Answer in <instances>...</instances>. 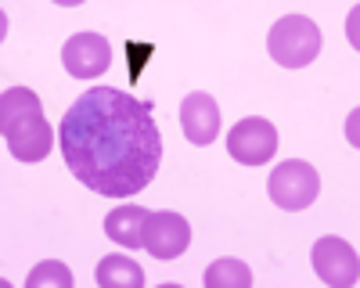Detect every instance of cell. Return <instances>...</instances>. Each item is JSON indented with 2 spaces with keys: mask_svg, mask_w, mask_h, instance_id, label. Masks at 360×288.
Here are the masks:
<instances>
[{
  "mask_svg": "<svg viewBox=\"0 0 360 288\" xmlns=\"http://www.w3.org/2000/svg\"><path fill=\"white\" fill-rule=\"evenodd\" d=\"M58 140L69 173L105 198L144 191L162 162L152 101H137L119 86H86L69 105Z\"/></svg>",
  "mask_w": 360,
  "mask_h": 288,
  "instance_id": "obj_1",
  "label": "cell"
},
{
  "mask_svg": "<svg viewBox=\"0 0 360 288\" xmlns=\"http://www.w3.org/2000/svg\"><path fill=\"white\" fill-rule=\"evenodd\" d=\"M0 133L18 162H44L54 148V130L44 119L40 98L29 86H8L0 98Z\"/></svg>",
  "mask_w": 360,
  "mask_h": 288,
  "instance_id": "obj_2",
  "label": "cell"
},
{
  "mask_svg": "<svg viewBox=\"0 0 360 288\" xmlns=\"http://www.w3.org/2000/svg\"><path fill=\"white\" fill-rule=\"evenodd\" d=\"M266 54L281 69H307L321 54V29L307 15H285L266 33Z\"/></svg>",
  "mask_w": 360,
  "mask_h": 288,
  "instance_id": "obj_3",
  "label": "cell"
},
{
  "mask_svg": "<svg viewBox=\"0 0 360 288\" xmlns=\"http://www.w3.org/2000/svg\"><path fill=\"white\" fill-rule=\"evenodd\" d=\"M270 198L274 206L285 209V213H299V209H310L317 195H321V177L310 162H299V159H288L281 162L274 173H270Z\"/></svg>",
  "mask_w": 360,
  "mask_h": 288,
  "instance_id": "obj_4",
  "label": "cell"
},
{
  "mask_svg": "<svg viewBox=\"0 0 360 288\" xmlns=\"http://www.w3.org/2000/svg\"><path fill=\"white\" fill-rule=\"evenodd\" d=\"M310 259H314V274L332 288H353L360 281V256L342 238H317Z\"/></svg>",
  "mask_w": 360,
  "mask_h": 288,
  "instance_id": "obj_5",
  "label": "cell"
},
{
  "mask_svg": "<svg viewBox=\"0 0 360 288\" xmlns=\"http://www.w3.org/2000/svg\"><path fill=\"white\" fill-rule=\"evenodd\" d=\"M227 152H231L234 162H242V166H263L266 159H274V152H278V130H274V123L259 119V115L242 119L227 133Z\"/></svg>",
  "mask_w": 360,
  "mask_h": 288,
  "instance_id": "obj_6",
  "label": "cell"
},
{
  "mask_svg": "<svg viewBox=\"0 0 360 288\" xmlns=\"http://www.w3.org/2000/svg\"><path fill=\"white\" fill-rule=\"evenodd\" d=\"M62 65L76 79H98L112 65V44L101 33H76L62 47Z\"/></svg>",
  "mask_w": 360,
  "mask_h": 288,
  "instance_id": "obj_7",
  "label": "cell"
},
{
  "mask_svg": "<svg viewBox=\"0 0 360 288\" xmlns=\"http://www.w3.org/2000/svg\"><path fill=\"white\" fill-rule=\"evenodd\" d=\"M191 245V223L180 213H152L144 223V249L152 252V259H176L184 256Z\"/></svg>",
  "mask_w": 360,
  "mask_h": 288,
  "instance_id": "obj_8",
  "label": "cell"
},
{
  "mask_svg": "<svg viewBox=\"0 0 360 288\" xmlns=\"http://www.w3.org/2000/svg\"><path fill=\"white\" fill-rule=\"evenodd\" d=\"M180 126L195 148H209L220 137V105L205 91H195L180 101Z\"/></svg>",
  "mask_w": 360,
  "mask_h": 288,
  "instance_id": "obj_9",
  "label": "cell"
},
{
  "mask_svg": "<svg viewBox=\"0 0 360 288\" xmlns=\"http://www.w3.org/2000/svg\"><path fill=\"white\" fill-rule=\"evenodd\" d=\"M148 209L141 206H115L108 216H105V235L123 245V249H144V223H148Z\"/></svg>",
  "mask_w": 360,
  "mask_h": 288,
  "instance_id": "obj_10",
  "label": "cell"
},
{
  "mask_svg": "<svg viewBox=\"0 0 360 288\" xmlns=\"http://www.w3.org/2000/svg\"><path fill=\"white\" fill-rule=\"evenodd\" d=\"M98 284L101 288H141L144 284V270L137 267V259L105 256L98 263Z\"/></svg>",
  "mask_w": 360,
  "mask_h": 288,
  "instance_id": "obj_11",
  "label": "cell"
},
{
  "mask_svg": "<svg viewBox=\"0 0 360 288\" xmlns=\"http://www.w3.org/2000/svg\"><path fill=\"white\" fill-rule=\"evenodd\" d=\"M249 284H252V270L234 256L217 259V263L205 270V288H249Z\"/></svg>",
  "mask_w": 360,
  "mask_h": 288,
  "instance_id": "obj_12",
  "label": "cell"
},
{
  "mask_svg": "<svg viewBox=\"0 0 360 288\" xmlns=\"http://www.w3.org/2000/svg\"><path fill=\"white\" fill-rule=\"evenodd\" d=\"M25 288H72V270L58 259H44L37 270H29Z\"/></svg>",
  "mask_w": 360,
  "mask_h": 288,
  "instance_id": "obj_13",
  "label": "cell"
},
{
  "mask_svg": "<svg viewBox=\"0 0 360 288\" xmlns=\"http://www.w3.org/2000/svg\"><path fill=\"white\" fill-rule=\"evenodd\" d=\"M127 54H130V79H141V69H144V62L155 54V47L152 44H137V40H130L127 44Z\"/></svg>",
  "mask_w": 360,
  "mask_h": 288,
  "instance_id": "obj_14",
  "label": "cell"
}]
</instances>
